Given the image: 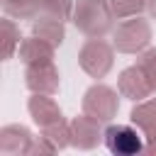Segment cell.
I'll use <instances>...</instances> for the list:
<instances>
[{
    "instance_id": "obj_1",
    "label": "cell",
    "mask_w": 156,
    "mask_h": 156,
    "mask_svg": "<svg viewBox=\"0 0 156 156\" xmlns=\"http://www.w3.org/2000/svg\"><path fill=\"white\" fill-rule=\"evenodd\" d=\"M112 7L107 0H78L73 10V24L85 37H105L112 29Z\"/></svg>"
},
{
    "instance_id": "obj_2",
    "label": "cell",
    "mask_w": 156,
    "mask_h": 156,
    "mask_svg": "<svg viewBox=\"0 0 156 156\" xmlns=\"http://www.w3.org/2000/svg\"><path fill=\"white\" fill-rule=\"evenodd\" d=\"M78 63L90 78H105L115 63V51L102 37H90L78 51Z\"/></svg>"
},
{
    "instance_id": "obj_3",
    "label": "cell",
    "mask_w": 156,
    "mask_h": 156,
    "mask_svg": "<svg viewBox=\"0 0 156 156\" xmlns=\"http://www.w3.org/2000/svg\"><path fill=\"white\" fill-rule=\"evenodd\" d=\"M117 110H119V100H117V93L110 88V85H102V83H95L85 90L83 95V112L88 117H93L95 122H112L117 117Z\"/></svg>"
},
{
    "instance_id": "obj_4",
    "label": "cell",
    "mask_w": 156,
    "mask_h": 156,
    "mask_svg": "<svg viewBox=\"0 0 156 156\" xmlns=\"http://www.w3.org/2000/svg\"><path fill=\"white\" fill-rule=\"evenodd\" d=\"M151 41V27L146 20L136 17V20H127L117 27L115 32V49L122 54H136L144 51Z\"/></svg>"
},
{
    "instance_id": "obj_5",
    "label": "cell",
    "mask_w": 156,
    "mask_h": 156,
    "mask_svg": "<svg viewBox=\"0 0 156 156\" xmlns=\"http://www.w3.org/2000/svg\"><path fill=\"white\" fill-rule=\"evenodd\" d=\"M105 146L117 156H134V154L144 151L141 136L129 124H110L105 129Z\"/></svg>"
},
{
    "instance_id": "obj_6",
    "label": "cell",
    "mask_w": 156,
    "mask_h": 156,
    "mask_svg": "<svg viewBox=\"0 0 156 156\" xmlns=\"http://www.w3.org/2000/svg\"><path fill=\"white\" fill-rule=\"evenodd\" d=\"M24 83L32 93H41V95H54L58 90V71L54 66V61L46 63H32L24 71Z\"/></svg>"
},
{
    "instance_id": "obj_7",
    "label": "cell",
    "mask_w": 156,
    "mask_h": 156,
    "mask_svg": "<svg viewBox=\"0 0 156 156\" xmlns=\"http://www.w3.org/2000/svg\"><path fill=\"white\" fill-rule=\"evenodd\" d=\"M117 88H119V93H122L124 98H129V100H144V98H149V95L154 93V90H151V83H149V78L144 76V71L139 68V63H136V66H129V68H124V71L119 73Z\"/></svg>"
},
{
    "instance_id": "obj_8",
    "label": "cell",
    "mask_w": 156,
    "mask_h": 156,
    "mask_svg": "<svg viewBox=\"0 0 156 156\" xmlns=\"http://www.w3.org/2000/svg\"><path fill=\"white\" fill-rule=\"evenodd\" d=\"M100 136H105V134H100V122H95L85 112L80 117H73V122H71V144L76 149L88 151V149L98 146Z\"/></svg>"
},
{
    "instance_id": "obj_9",
    "label": "cell",
    "mask_w": 156,
    "mask_h": 156,
    "mask_svg": "<svg viewBox=\"0 0 156 156\" xmlns=\"http://www.w3.org/2000/svg\"><path fill=\"white\" fill-rule=\"evenodd\" d=\"M34 136L29 134L27 127L22 124H7L0 129V151L7 156H17V154H29Z\"/></svg>"
},
{
    "instance_id": "obj_10",
    "label": "cell",
    "mask_w": 156,
    "mask_h": 156,
    "mask_svg": "<svg viewBox=\"0 0 156 156\" xmlns=\"http://www.w3.org/2000/svg\"><path fill=\"white\" fill-rule=\"evenodd\" d=\"M27 110H29L32 119H34L41 129H44V127H49V124H54V122H58V119H63V117H61L58 105H56L49 95H41V93H34V95L29 98Z\"/></svg>"
},
{
    "instance_id": "obj_11",
    "label": "cell",
    "mask_w": 156,
    "mask_h": 156,
    "mask_svg": "<svg viewBox=\"0 0 156 156\" xmlns=\"http://www.w3.org/2000/svg\"><path fill=\"white\" fill-rule=\"evenodd\" d=\"M32 34L49 41L51 46H58L66 37V29H63V20L58 17H51V15H37L34 22H32Z\"/></svg>"
},
{
    "instance_id": "obj_12",
    "label": "cell",
    "mask_w": 156,
    "mask_h": 156,
    "mask_svg": "<svg viewBox=\"0 0 156 156\" xmlns=\"http://www.w3.org/2000/svg\"><path fill=\"white\" fill-rule=\"evenodd\" d=\"M129 119L134 127H139L144 132V136L149 141H156V98L134 105V110L129 112Z\"/></svg>"
},
{
    "instance_id": "obj_13",
    "label": "cell",
    "mask_w": 156,
    "mask_h": 156,
    "mask_svg": "<svg viewBox=\"0 0 156 156\" xmlns=\"http://www.w3.org/2000/svg\"><path fill=\"white\" fill-rule=\"evenodd\" d=\"M20 58H22L27 66L54 61V46H51L49 41H44V39H39V37L32 34V37L22 39V44H20Z\"/></svg>"
},
{
    "instance_id": "obj_14",
    "label": "cell",
    "mask_w": 156,
    "mask_h": 156,
    "mask_svg": "<svg viewBox=\"0 0 156 156\" xmlns=\"http://www.w3.org/2000/svg\"><path fill=\"white\" fill-rule=\"evenodd\" d=\"M0 39H2V58H12L15 49L20 46V29L15 27L12 20L0 22Z\"/></svg>"
},
{
    "instance_id": "obj_15",
    "label": "cell",
    "mask_w": 156,
    "mask_h": 156,
    "mask_svg": "<svg viewBox=\"0 0 156 156\" xmlns=\"http://www.w3.org/2000/svg\"><path fill=\"white\" fill-rule=\"evenodd\" d=\"M41 134L56 146V149H66L68 144H71V124H66L63 119H58V122H54V124H49V127H44L41 129Z\"/></svg>"
},
{
    "instance_id": "obj_16",
    "label": "cell",
    "mask_w": 156,
    "mask_h": 156,
    "mask_svg": "<svg viewBox=\"0 0 156 156\" xmlns=\"http://www.w3.org/2000/svg\"><path fill=\"white\" fill-rule=\"evenodd\" d=\"M2 10L17 20H34L37 17V0H2Z\"/></svg>"
},
{
    "instance_id": "obj_17",
    "label": "cell",
    "mask_w": 156,
    "mask_h": 156,
    "mask_svg": "<svg viewBox=\"0 0 156 156\" xmlns=\"http://www.w3.org/2000/svg\"><path fill=\"white\" fill-rule=\"evenodd\" d=\"M71 0H37V15H51L58 20H68L71 17Z\"/></svg>"
},
{
    "instance_id": "obj_18",
    "label": "cell",
    "mask_w": 156,
    "mask_h": 156,
    "mask_svg": "<svg viewBox=\"0 0 156 156\" xmlns=\"http://www.w3.org/2000/svg\"><path fill=\"white\" fill-rule=\"evenodd\" d=\"M110 7L115 17H136L146 7V0H110Z\"/></svg>"
},
{
    "instance_id": "obj_19",
    "label": "cell",
    "mask_w": 156,
    "mask_h": 156,
    "mask_svg": "<svg viewBox=\"0 0 156 156\" xmlns=\"http://www.w3.org/2000/svg\"><path fill=\"white\" fill-rule=\"evenodd\" d=\"M139 68L144 71V76L149 78V83H151V90L156 93V49H146L141 56H139Z\"/></svg>"
},
{
    "instance_id": "obj_20",
    "label": "cell",
    "mask_w": 156,
    "mask_h": 156,
    "mask_svg": "<svg viewBox=\"0 0 156 156\" xmlns=\"http://www.w3.org/2000/svg\"><path fill=\"white\" fill-rule=\"evenodd\" d=\"M54 151H58V149H56V146H54L44 134H41L39 139H34V141H32V149H29V154H32V156H34V154H54Z\"/></svg>"
},
{
    "instance_id": "obj_21",
    "label": "cell",
    "mask_w": 156,
    "mask_h": 156,
    "mask_svg": "<svg viewBox=\"0 0 156 156\" xmlns=\"http://www.w3.org/2000/svg\"><path fill=\"white\" fill-rule=\"evenodd\" d=\"M146 7H149V15L156 20V0H146Z\"/></svg>"
}]
</instances>
